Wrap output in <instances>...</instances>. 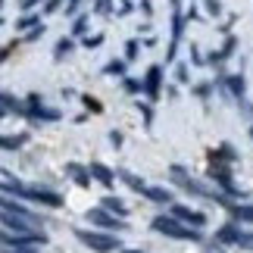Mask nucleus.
I'll use <instances>...</instances> for the list:
<instances>
[{
	"label": "nucleus",
	"mask_w": 253,
	"mask_h": 253,
	"mask_svg": "<svg viewBox=\"0 0 253 253\" xmlns=\"http://www.w3.org/2000/svg\"><path fill=\"white\" fill-rule=\"evenodd\" d=\"M238 244L244 247V250H253V235H244V231H241V235H238Z\"/></svg>",
	"instance_id": "412c9836"
},
{
	"label": "nucleus",
	"mask_w": 253,
	"mask_h": 253,
	"mask_svg": "<svg viewBox=\"0 0 253 253\" xmlns=\"http://www.w3.org/2000/svg\"><path fill=\"white\" fill-rule=\"evenodd\" d=\"M9 50H13V47H0V63H3L6 56H9Z\"/></svg>",
	"instance_id": "f704fd0d"
},
{
	"label": "nucleus",
	"mask_w": 253,
	"mask_h": 253,
	"mask_svg": "<svg viewBox=\"0 0 253 253\" xmlns=\"http://www.w3.org/2000/svg\"><path fill=\"white\" fill-rule=\"evenodd\" d=\"M0 25H3V19H0Z\"/></svg>",
	"instance_id": "e433bc0d"
},
{
	"label": "nucleus",
	"mask_w": 253,
	"mask_h": 253,
	"mask_svg": "<svg viewBox=\"0 0 253 253\" xmlns=\"http://www.w3.org/2000/svg\"><path fill=\"white\" fill-rule=\"evenodd\" d=\"M125 56H128V60L138 56V41H128V44H125Z\"/></svg>",
	"instance_id": "5701e85b"
},
{
	"label": "nucleus",
	"mask_w": 253,
	"mask_h": 253,
	"mask_svg": "<svg viewBox=\"0 0 253 253\" xmlns=\"http://www.w3.org/2000/svg\"><path fill=\"white\" fill-rule=\"evenodd\" d=\"M79 3H82V0H69V6H66V13H75V9H79Z\"/></svg>",
	"instance_id": "473e14b6"
},
{
	"label": "nucleus",
	"mask_w": 253,
	"mask_h": 253,
	"mask_svg": "<svg viewBox=\"0 0 253 253\" xmlns=\"http://www.w3.org/2000/svg\"><path fill=\"white\" fill-rule=\"evenodd\" d=\"M207 13L210 16H219L222 13V3H219V0H207Z\"/></svg>",
	"instance_id": "4be33fe9"
},
{
	"label": "nucleus",
	"mask_w": 253,
	"mask_h": 253,
	"mask_svg": "<svg viewBox=\"0 0 253 253\" xmlns=\"http://www.w3.org/2000/svg\"><path fill=\"white\" fill-rule=\"evenodd\" d=\"M19 197H28V200H38V203H47V207H60L63 197L47 188H19Z\"/></svg>",
	"instance_id": "7ed1b4c3"
},
{
	"label": "nucleus",
	"mask_w": 253,
	"mask_h": 253,
	"mask_svg": "<svg viewBox=\"0 0 253 253\" xmlns=\"http://www.w3.org/2000/svg\"><path fill=\"white\" fill-rule=\"evenodd\" d=\"M3 253H35V250L32 247H6Z\"/></svg>",
	"instance_id": "7c9ffc66"
},
{
	"label": "nucleus",
	"mask_w": 253,
	"mask_h": 253,
	"mask_svg": "<svg viewBox=\"0 0 253 253\" xmlns=\"http://www.w3.org/2000/svg\"><path fill=\"white\" fill-rule=\"evenodd\" d=\"M122 178H125V184H131L134 191H144V181L138 178V175H131V172H122Z\"/></svg>",
	"instance_id": "f3484780"
},
{
	"label": "nucleus",
	"mask_w": 253,
	"mask_h": 253,
	"mask_svg": "<svg viewBox=\"0 0 253 253\" xmlns=\"http://www.w3.org/2000/svg\"><path fill=\"white\" fill-rule=\"evenodd\" d=\"M103 44V35H94V38H84V47H100Z\"/></svg>",
	"instance_id": "bb28decb"
},
{
	"label": "nucleus",
	"mask_w": 253,
	"mask_h": 253,
	"mask_svg": "<svg viewBox=\"0 0 253 253\" xmlns=\"http://www.w3.org/2000/svg\"><path fill=\"white\" fill-rule=\"evenodd\" d=\"M69 50H72V41H69V38H63V41L56 44V60H63V56L69 53Z\"/></svg>",
	"instance_id": "a211bd4d"
},
{
	"label": "nucleus",
	"mask_w": 253,
	"mask_h": 253,
	"mask_svg": "<svg viewBox=\"0 0 253 253\" xmlns=\"http://www.w3.org/2000/svg\"><path fill=\"white\" fill-rule=\"evenodd\" d=\"M235 219L238 222H250V225H253V207H238L235 210Z\"/></svg>",
	"instance_id": "2eb2a0df"
},
{
	"label": "nucleus",
	"mask_w": 253,
	"mask_h": 253,
	"mask_svg": "<svg viewBox=\"0 0 253 253\" xmlns=\"http://www.w3.org/2000/svg\"><path fill=\"white\" fill-rule=\"evenodd\" d=\"M172 219L188 222V225H194V228H200L203 222H207V216H203V212H194V210H188V207H172Z\"/></svg>",
	"instance_id": "423d86ee"
},
{
	"label": "nucleus",
	"mask_w": 253,
	"mask_h": 253,
	"mask_svg": "<svg viewBox=\"0 0 253 253\" xmlns=\"http://www.w3.org/2000/svg\"><path fill=\"white\" fill-rule=\"evenodd\" d=\"M91 175H94V178L100 181V184H106V188H110V184H113V172L106 169L103 163H91Z\"/></svg>",
	"instance_id": "1a4fd4ad"
},
{
	"label": "nucleus",
	"mask_w": 253,
	"mask_h": 253,
	"mask_svg": "<svg viewBox=\"0 0 253 253\" xmlns=\"http://www.w3.org/2000/svg\"><path fill=\"white\" fill-rule=\"evenodd\" d=\"M38 3V0H19V6H22V9H32Z\"/></svg>",
	"instance_id": "72a5a7b5"
},
{
	"label": "nucleus",
	"mask_w": 253,
	"mask_h": 253,
	"mask_svg": "<svg viewBox=\"0 0 253 253\" xmlns=\"http://www.w3.org/2000/svg\"><path fill=\"white\" fill-rule=\"evenodd\" d=\"M0 116H3V110H0Z\"/></svg>",
	"instance_id": "58836bf2"
},
{
	"label": "nucleus",
	"mask_w": 253,
	"mask_h": 253,
	"mask_svg": "<svg viewBox=\"0 0 253 253\" xmlns=\"http://www.w3.org/2000/svg\"><path fill=\"white\" fill-rule=\"evenodd\" d=\"M69 175H72V178H75V181H79V184H82V188H84V184H87V181H91V178H87V172H82L79 166H75V163H72V166H69Z\"/></svg>",
	"instance_id": "dca6fc26"
},
{
	"label": "nucleus",
	"mask_w": 253,
	"mask_h": 253,
	"mask_svg": "<svg viewBox=\"0 0 253 253\" xmlns=\"http://www.w3.org/2000/svg\"><path fill=\"white\" fill-rule=\"evenodd\" d=\"M153 228L163 231V235H169V238H178V241H200L197 231H194L191 225L188 228L178 225V219H153Z\"/></svg>",
	"instance_id": "f03ea898"
},
{
	"label": "nucleus",
	"mask_w": 253,
	"mask_h": 253,
	"mask_svg": "<svg viewBox=\"0 0 253 253\" xmlns=\"http://www.w3.org/2000/svg\"><path fill=\"white\" fill-rule=\"evenodd\" d=\"M84 106H87V110H94V113H100V110H103L100 100H94V97H84Z\"/></svg>",
	"instance_id": "393cba45"
},
{
	"label": "nucleus",
	"mask_w": 253,
	"mask_h": 253,
	"mask_svg": "<svg viewBox=\"0 0 253 253\" xmlns=\"http://www.w3.org/2000/svg\"><path fill=\"white\" fill-rule=\"evenodd\" d=\"M141 194H147V197L157 200V203H166V200H169V191H163V188H144Z\"/></svg>",
	"instance_id": "4468645a"
},
{
	"label": "nucleus",
	"mask_w": 253,
	"mask_h": 253,
	"mask_svg": "<svg viewBox=\"0 0 253 253\" xmlns=\"http://www.w3.org/2000/svg\"><path fill=\"white\" fill-rule=\"evenodd\" d=\"M238 235H241V231L235 225H225V228L216 231V241H222V244H238Z\"/></svg>",
	"instance_id": "9d476101"
},
{
	"label": "nucleus",
	"mask_w": 253,
	"mask_h": 253,
	"mask_svg": "<svg viewBox=\"0 0 253 253\" xmlns=\"http://www.w3.org/2000/svg\"><path fill=\"white\" fill-rule=\"evenodd\" d=\"M160 82H163V69H160V66H150L147 79H144V84H141V91L147 97H160Z\"/></svg>",
	"instance_id": "0eeeda50"
},
{
	"label": "nucleus",
	"mask_w": 253,
	"mask_h": 253,
	"mask_svg": "<svg viewBox=\"0 0 253 253\" xmlns=\"http://www.w3.org/2000/svg\"><path fill=\"white\" fill-rule=\"evenodd\" d=\"M181 9H178V0H172V44H169V60L178 50V41H181Z\"/></svg>",
	"instance_id": "39448f33"
},
{
	"label": "nucleus",
	"mask_w": 253,
	"mask_h": 253,
	"mask_svg": "<svg viewBox=\"0 0 253 253\" xmlns=\"http://www.w3.org/2000/svg\"><path fill=\"white\" fill-rule=\"evenodd\" d=\"M44 35V25H35L32 32H28V41H35V38H41Z\"/></svg>",
	"instance_id": "c756f323"
},
{
	"label": "nucleus",
	"mask_w": 253,
	"mask_h": 253,
	"mask_svg": "<svg viewBox=\"0 0 253 253\" xmlns=\"http://www.w3.org/2000/svg\"><path fill=\"white\" fill-rule=\"evenodd\" d=\"M103 210H110V212H119V216H125V212H128V207H125L122 200H116V197H106V200H103Z\"/></svg>",
	"instance_id": "ddd939ff"
},
{
	"label": "nucleus",
	"mask_w": 253,
	"mask_h": 253,
	"mask_svg": "<svg viewBox=\"0 0 253 253\" xmlns=\"http://www.w3.org/2000/svg\"><path fill=\"white\" fill-rule=\"evenodd\" d=\"M97 13H100V16L110 13V0H97Z\"/></svg>",
	"instance_id": "cd10ccee"
},
{
	"label": "nucleus",
	"mask_w": 253,
	"mask_h": 253,
	"mask_svg": "<svg viewBox=\"0 0 253 253\" xmlns=\"http://www.w3.org/2000/svg\"><path fill=\"white\" fill-rule=\"evenodd\" d=\"M0 6H3V0H0Z\"/></svg>",
	"instance_id": "4c0bfd02"
},
{
	"label": "nucleus",
	"mask_w": 253,
	"mask_h": 253,
	"mask_svg": "<svg viewBox=\"0 0 253 253\" xmlns=\"http://www.w3.org/2000/svg\"><path fill=\"white\" fill-rule=\"evenodd\" d=\"M84 28H87V19H84V16L75 19V28H72V32H75V35H84Z\"/></svg>",
	"instance_id": "a878e982"
},
{
	"label": "nucleus",
	"mask_w": 253,
	"mask_h": 253,
	"mask_svg": "<svg viewBox=\"0 0 253 253\" xmlns=\"http://www.w3.org/2000/svg\"><path fill=\"white\" fill-rule=\"evenodd\" d=\"M87 219H91L94 225H100V228H113V231H122L125 228V222H119L116 216H110L106 210H91V212H87Z\"/></svg>",
	"instance_id": "20e7f679"
},
{
	"label": "nucleus",
	"mask_w": 253,
	"mask_h": 253,
	"mask_svg": "<svg viewBox=\"0 0 253 253\" xmlns=\"http://www.w3.org/2000/svg\"><path fill=\"white\" fill-rule=\"evenodd\" d=\"M25 141H28L25 134H16V138H3V134H0V150H19Z\"/></svg>",
	"instance_id": "9b49d317"
},
{
	"label": "nucleus",
	"mask_w": 253,
	"mask_h": 253,
	"mask_svg": "<svg viewBox=\"0 0 253 253\" xmlns=\"http://www.w3.org/2000/svg\"><path fill=\"white\" fill-rule=\"evenodd\" d=\"M75 238H79L84 247L97 250V253H110V250H119V241H116L113 235H100V231H84V228H79V231H75Z\"/></svg>",
	"instance_id": "f257e3e1"
},
{
	"label": "nucleus",
	"mask_w": 253,
	"mask_h": 253,
	"mask_svg": "<svg viewBox=\"0 0 253 253\" xmlns=\"http://www.w3.org/2000/svg\"><path fill=\"white\" fill-rule=\"evenodd\" d=\"M60 3H63V0H47V6H44V13H56V9H60Z\"/></svg>",
	"instance_id": "c85d7f7f"
},
{
	"label": "nucleus",
	"mask_w": 253,
	"mask_h": 253,
	"mask_svg": "<svg viewBox=\"0 0 253 253\" xmlns=\"http://www.w3.org/2000/svg\"><path fill=\"white\" fill-rule=\"evenodd\" d=\"M250 138H253V128H250Z\"/></svg>",
	"instance_id": "c9c22d12"
},
{
	"label": "nucleus",
	"mask_w": 253,
	"mask_h": 253,
	"mask_svg": "<svg viewBox=\"0 0 253 253\" xmlns=\"http://www.w3.org/2000/svg\"><path fill=\"white\" fill-rule=\"evenodd\" d=\"M125 91H128V94H138V91H141V82H134V79H125Z\"/></svg>",
	"instance_id": "b1692460"
},
{
	"label": "nucleus",
	"mask_w": 253,
	"mask_h": 253,
	"mask_svg": "<svg viewBox=\"0 0 253 253\" xmlns=\"http://www.w3.org/2000/svg\"><path fill=\"white\" fill-rule=\"evenodd\" d=\"M35 25H38V16H25L16 22V28H35Z\"/></svg>",
	"instance_id": "aec40b11"
},
{
	"label": "nucleus",
	"mask_w": 253,
	"mask_h": 253,
	"mask_svg": "<svg viewBox=\"0 0 253 253\" xmlns=\"http://www.w3.org/2000/svg\"><path fill=\"white\" fill-rule=\"evenodd\" d=\"M110 141H113V147H119V144H122V134H119V131H113V134H110Z\"/></svg>",
	"instance_id": "2f4dec72"
},
{
	"label": "nucleus",
	"mask_w": 253,
	"mask_h": 253,
	"mask_svg": "<svg viewBox=\"0 0 253 253\" xmlns=\"http://www.w3.org/2000/svg\"><path fill=\"white\" fill-rule=\"evenodd\" d=\"M28 113H32V116H38V119H47V122L60 119V113H56V110H44V106H41V97H38V94H32V97H28Z\"/></svg>",
	"instance_id": "6e6552de"
},
{
	"label": "nucleus",
	"mask_w": 253,
	"mask_h": 253,
	"mask_svg": "<svg viewBox=\"0 0 253 253\" xmlns=\"http://www.w3.org/2000/svg\"><path fill=\"white\" fill-rule=\"evenodd\" d=\"M225 84H228V91L231 94H244V75H228V79H225Z\"/></svg>",
	"instance_id": "f8f14e48"
},
{
	"label": "nucleus",
	"mask_w": 253,
	"mask_h": 253,
	"mask_svg": "<svg viewBox=\"0 0 253 253\" xmlns=\"http://www.w3.org/2000/svg\"><path fill=\"white\" fill-rule=\"evenodd\" d=\"M103 72H106V75H122V72H125V63H119V60H113V63L106 66Z\"/></svg>",
	"instance_id": "6ab92c4d"
}]
</instances>
